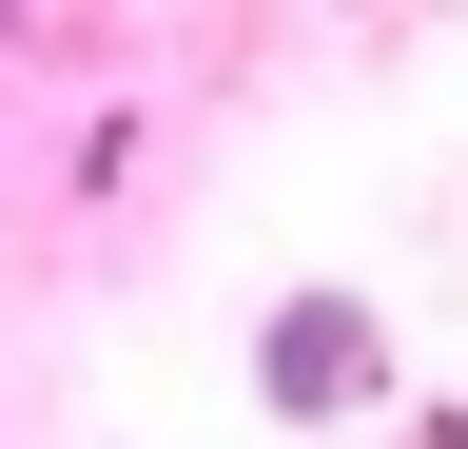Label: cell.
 <instances>
[{"mask_svg":"<svg viewBox=\"0 0 468 449\" xmlns=\"http://www.w3.org/2000/svg\"><path fill=\"white\" fill-rule=\"evenodd\" d=\"M273 390L292 411H351V390H371V332L351 313H273Z\"/></svg>","mask_w":468,"mask_h":449,"instance_id":"cell-1","label":"cell"}]
</instances>
